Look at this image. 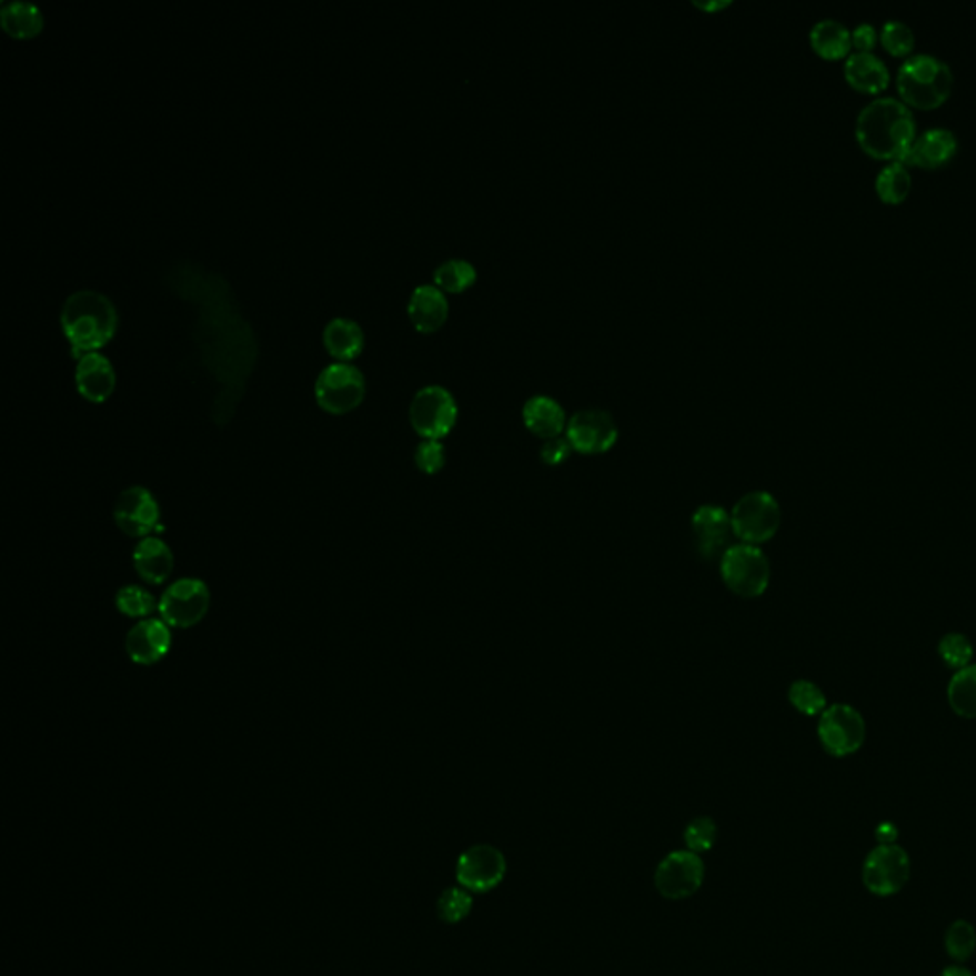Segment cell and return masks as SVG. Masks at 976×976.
Instances as JSON below:
<instances>
[{"label":"cell","mask_w":976,"mask_h":976,"mask_svg":"<svg viewBox=\"0 0 976 976\" xmlns=\"http://www.w3.org/2000/svg\"><path fill=\"white\" fill-rule=\"evenodd\" d=\"M856 138L869 155L903 162L916 140V119L893 95H879L858 111Z\"/></svg>","instance_id":"1"},{"label":"cell","mask_w":976,"mask_h":976,"mask_svg":"<svg viewBox=\"0 0 976 976\" xmlns=\"http://www.w3.org/2000/svg\"><path fill=\"white\" fill-rule=\"evenodd\" d=\"M115 305L105 294L95 290H79L63 303L61 326L73 345L74 355H87L108 344L115 336Z\"/></svg>","instance_id":"2"},{"label":"cell","mask_w":976,"mask_h":976,"mask_svg":"<svg viewBox=\"0 0 976 976\" xmlns=\"http://www.w3.org/2000/svg\"><path fill=\"white\" fill-rule=\"evenodd\" d=\"M954 73L946 61L933 54L909 56L896 74V87L904 100L916 108L930 109L948 98Z\"/></svg>","instance_id":"3"},{"label":"cell","mask_w":976,"mask_h":976,"mask_svg":"<svg viewBox=\"0 0 976 976\" xmlns=\"http://www.w3.org/2000/svg\"><path fill=\"white\" fill-rule=\"evenodd\" d=\"M720 573L728 592L742 600H755L771 584V563L759 546L733 544L721 555Z\"/></svg>","instance_id":"4"},{"label":"cell","mask_w":976,"mask_h":976,"mask_svg":"<svg viewBox=\"0 0 976 976\" xmlns=\"http://www.w3.org/2000/svg\"><path fill=\"white\" fill-rule=\"evenodd\" d=\"M731 519L734 539L749 546H762L775 539L781 529V504L771 492H747L734 504Z\"/></svg>","instance_id":"5"},{"label":"cell","mask_w":976,"mask_h":976,"mask_svg":"<svg viewBox=\"0 0 976 976\" xmlns=\"http://www.w3.org/2000/svg\"><path fill=\"white\" fill-rule=\"evenodd\" d=\"M706 879V864L702 855L688 848L667 853L654 869V887L658 895L672 903L687 900L702 889Z\"/></svg>","instance_id":"6"},{"label":"cell","mask_w":976,"mask_h":976,"mask_svg":"<svg viewBox=\"0 0 976 976\" xmlns=\"http://www.w3.org/2000/svg\"><path fill=\"white\" fill-rule=\"evenodd\" d=\"M409 416L420 437L441 441L456 425L459 403L443 385H425L412 398Z\"/></svg>","instance_id":"7"},{"label":"cell","mask_w":976,"mask_h":976,"mask_svg":"<svg viewBox=\"0 0 976 976\" xmlns=\"http://www.w3.org/2000/svg\"><path fill=\"white\" fill-rule=\"evenodd\" d=\"M816 734L832 757H848L866 742V721L856 707L832 704L821 715Z\"/></svg>","instance_id":"8"},{"label":"cell","mask_w":976,"mask_h":976,"mask_svg":"<svg viewBox=\"0 0 976 976\" xmlns=\"http://www.w3.org/2000/svg\"><path fill=\"white\" fill-rule=\"evenodd\" d=\"M507 874L505 855L494 845L479 843L465 848L456 861V885L472 895H486L499 889Z\"/></svg>","instance_id":"9"},{"label":"cell","mask_w":976,"mask_h":976,"mask_svg":"<svg viewBox=\"0 0 976 976\" xmlns=\"http://www.w3.org/2000/svg\"><path fill=\"white\" fill-rule=\"evenodd\" d=\"M364 393L363 372L348 363L329 364L316 378V403L331 414L355 411L363 403Z\"/></svg>","instance_id":"10"},{"label":"cell","mask_w":976,"mask_h":976,"mask_svg":"<svg viewBox=\"0 0 976 976\" xmlns=\"http://www.w3.org/2000/svg\"><path fill=\"white\" fill-rule=\"evenodd\" d=\"M909 856L900 845H877L862 864V883L876 896L900 893L909 879Z\"/></svg>","instance_id":"11"},{"label":"cell","mask_w":976,"mask_h":976,"mask_svg":"<svg viewBox=\"0 0 976 976\" xmlns=\"http://www.w3.org/2000/svg\"><path fill=\"white\" fill-rule=\"evenodd\" d=\"M618 425L611 412L597 406L580 409L569 417L565 437L573 446L574 452L597 456L611 451L618 441Z\"/></svg>","instance_id":"12"},{"label":"cell","mask_w":976,"mask_h":976,"mask_svg":"<svg viewBox=\"0 0 976 976\" xmlns=\"http://www.w3.org/2000/svg\"><path fill=\"white\" fill-rule=\"evenodd\" d=\"M210 608V590L199 578H182L170 584L159 601V614L170 627H191L199 624Z\"/></svg>","instance_id":"13"},{"label":"cell","mask_w":976,"mask_h":976,"mask_svg":"<svg viewBox=\"0 0 976 976\" xmlns=\"http://www.w3.org/2000/svg\"><path fill=\"white\" fill-rule=\"evenodd\" d=\"M113 519L119 531L130 539H149L161 521V507L155 496L143 486H130L122 491L113 507Z\"/></svg>","instance_id":"14"},{"label":"cell","mask_w":976,"mask_h":976,"mask_svg":"<svg viewBox=\"0 0 976 976\" xmlns=\"http://www.w3.org/2000/svg\"><path fill=\"white\" fill-rule=\"evenodd\" d=\"M696 550L704 560H721L733 546V519L723 505L704 504L691 517Z\"/></svg>","instance_id":"15"},{"label":"cell","mask_w":976,"mask_h":976,"mask_svg":"<svg viewBox=\"0 0 976 976\" xmlns=\"http://www.w3.org/2000/svg\"><path fill=\"white\" fill-rule=\"evenodd\" d=\"M130 661L140 666H153L170 653L172 633L169 624L162 620H140L124 641Z\"/></svg>","instance_id":"16"},{"label":"cell","mask_w":976,"mask_h":976,"mask_svg":"<svg viewBox=\"0 0 976 976\" xmlns=\"http://www.w3.org/2000/svg\"><path fill=\"white\" fill-rule=\"evenodd\" d=\"M77 388L81 395L92 403H103L115 390V371L108 358L98 351L79 358V366L74 372Z\"/></svg>","instance_id":"17"},{"label":"cell","mask_w":976,"mask_h":976,"mask_svg":"<svg viewBox=\"0 0 976 976\" xmlns=\"http://www.w3.org/2000/svg\"><path fill=\"white\" fill-rule=\"evenodd\" d=\"M523 424L526 430L531 431L536 437L547 439L560 437L561 433L566 430L569 417H566L565 409L557 399L550 395H532L526 399L523 404Z\"/></svg>","instance_id":"18"},{"label":"cell","mask_w":976,"mask_h":976,"mask_svg":"<svg viewBox=\"0 0 976 976\" xmlns=\"http://www.w3.org/2000/svg\"><path fill=\"white\" fill-rule=\"evenodd\" d=\"M956 134L944 127H935L917 135L904 161L923 169H936L956 155Z\"/></svg>","instance_id":"19"},{"label":"cell","mask_w":976,"mask_h":976,"mask_svg":"<svg viewBox=\"0 0 976 976\" xmlns=\"http://www.w3.org/2000/svg\"><path fill=\"white\" fill-rule=\"evenodd\" d=\"M409 316L420 332H435L449 316V300L435 284H420L409 300Z\"/></svg>","instance_id":"20"},{"label":"cell","mask_w":976,"mask_h":976,"mask_svg":"<svg viewBox=\"0 0 976 976\" xmlns=\"http://www.w3.org/2000/svg\"><path fill=\"white\" fill-rule=\"evenodd\" d=\"M132 563L135 573L140 574L143 582L159 586L164 584L174 571V553L161 539L149 536L138 542L132 553Z\"/></svg>","instance_id":"21"},{"label":"cell","mask_w":976,"mask_h":976,"mask_svg":"<svg viewBox=\"0 0 976 976\" xmlns=\"http://www.w3.org/2000/svg\"><path fill=\"white\" fill-rule=\"evenodd\" d=\"M845 77L862 92H879L889 84V69L874 52L856 50L845 61Z\"/></svg>","instance_id":"22"},{"label":"cell","mask_w":976,"mask_h":976,"mask_svg":"<svg viewBox=\"0 0 976 976\" xmlns=\"http://www.w3.org/2000/svg\"><path fill=\"white\" fill-rule=\"evenodd\" d=\"M324 345L331 351L332 358L350 361L358 358L363 351L364 334L355 321L351 319H334L324 329Z\"/></svg>","instance_id":"23"},{"label":"cell","mask_w":976,"mask_h":976,"mask_svg":"<svg viewBox=\"0 0 976 976\" xmlns=\"http://www.w3.org/2000/svg\"><path fill=\"white\" fill-rule=\"evenodd\" d=\"M811 44L824 58H842L853 47L847 26L835 18H822L811 28Z\"/></svg>","instance_id":"24"},{"label":"cell","mask_w":976,"mask_h":976,"mask_svg":"<svg viewBox=\"0 0 976 976\" xmlns=\"http://www.w3.org/2000/svg\"><path fill=\"white\" fill-rule=\"evenodd\" d=\"M0 26L16 39H33L41 33L44 20L41 10L31 2H7L0 8Z\"/></svg>","instance_id":"25"},{"label":"cell","mask_w":976,"mask_h":976,"mask_svg":"<svg viewBox=\"0 0 976 976\" xmlns=\"http://www.w3.org/2000/svg\"><path fill=\"white\" fill-rule=\"evenodd\" d=\"M948 704L963 720H976V664L963 667L949 680Z\"/></svg>","instance_id":"26"},{"label":"cell","mask_w":976,"mask_h":976,"mask_svg":"<svg viewBox=\"0 0 976 976\" xmlns=\"http://www.w3.org/2000/svg\"><path fill=\"white\" fill-rule=\"evenodd\" d=\"M433 279H435V286H439L443 292L460 294V292H464L472 284H475V281H477V270L467 260L451 258V260L439 263L435 271H433Z\"/></svg>","instance_id":"27"},{"label":"cell","mask_w":976,"mask_h":976,"mask_svg":"<svg viewBox=\"0 0 976 976\" xmlns=\"http://www.w3.org/2000/svg\"><path fill=\"white\" fill-rule=\"evenodd\" d=\"M912 188V175L900 161L885 164L876 178V189L883 201L900 202Z\"/></svg>","instance_id":"28"},{"label":"cell","mask_w":976,"mask_h":976,"mask_svg":"<svg viewBox=\"0 0 976 976\" xmlns=\"http://www.w3.org/2000/svg\"><path fill=\"white\" fill-rule=\"evenodd\" d=\"M788 701L802 715L807 717H821L828 707L826 694L816 683L808 680H797L789 685Z\"/></svg>","instance_id":"29"},{"label":"cell","mask_w":976,"mask_h":976,"mask_svg":"<svg viewBox=\"0 0 976 976\" xmlns=\"http://www.w3.org/2000/svg\"><path fill=\"white\" fill-rule=\"evenodd\" d=\"M473 895L470 891H465L460 885H452L449 889L443 891L437 898V916L441 922L449 925L462 923L472 916Z\"/></svg>","instance_id":"30"},{"label":"cell","mask_w":976,"mask_h":976,"mask_svg":"<svg viewBox=\"0 0 976 976\" xmlns=\"http://www.w3.org/2000/svg\"><path fill=\"white\" fill-rule=\"evenodd\" d=\"M115 605L119 613L129 616V618L145 620L149 614H153V611L159 608L153 593L140 586L121 587L115 595Z\"/></svg>","instance_id":"31"},{"label":"cell","mask_w":976,"mask_h":976,"mask_svg":"<svg viewBox=\"0 0 976 976\" xmlns=\"http://www.w3.org/2000/svg\"><path fill=\"white\" fill-rule=\"evenodd\" d=\"M717 835H720V828L712 816H696L683 829V842L688 851H693L696 855H704L715 847Z\"/></svg>","instance_id":"32"},{"label":"cell","mask_w":976,"mask_h":976,"mask_svg":"<svg viewBox=\"0 0 976 976\" xmlns=\"http://www.w3.org/2000/svg\"><path fill=\"white\" fill-rule=\"evenodd\" d=\"M944 948L956 962H967L976 949V930L969 922L957 919L949 925L944 936Z\"/></svg>","instance_id":"33"},{"label":"cell","mask_w":976,"mask_h":976,"mask_svg":"<svg viewBox=\"0 0 976 976\" xmlns=\"http://www.w3.org/2000/svg\"><path fill=\"white\" fill-rule=\"evenodd\" d=\"M973 654V643L963 633H948L938 643V656L943 658L944 666L954 672L970 666Z\"/></svg>","instance_id":"34"},{"label":"cell","mask_w":976,"mask_h":976,"mask_svg":"<svg viewBox=\"0 0 976 976\" xmlns=\"http://www.w3.org/2000/svg\"><path fill=\"white\" fill-rule=\"evenodd\" d=\"M883 47L889 50L891 54L903 56L908 54L909 50L916 44V37L908 23L900 20H887L882 28Z\"/></svg>","instance_id":"35"},{"label":"cell","mask_w":976,"mask_h":976,"mask_svg":"<svg viewBox=\"0 0 976 976\" xmlns=\"http://www.w3.org/2000/svg\"><path fill=\"white\" fill-rule=\"evenodd\" d=\"M414 462L420 472L425 475H435L441 472L446 464L445 446L441 441L435 439H424L414 452Z\"/></svg>","instance_id":"36"},{"label":"cell","mask_w":976,"mask_h":976,"mask_svg":"<svg viewBox=\"0 0 976 976\" xmlns=\"http://www.w3.org/2000/svg\"><path fill=\"white\" fill-rule=\"evenodd\" d=\"M571 454H573V446L569 443V439L563 437V435L547 439V441H544V445L540 446V460L546 465H552V467L565 464Z\"/></svg>","instance_id":"37"},{"label":"cell","mask_w":976,"mask_h":976,"mask_svg":"<svg viewBox=\"0 0 976 976\" xmlns=\"http://www.w3.org/2000/svg\"><path fill=\"white\" fill-rule=\"evenodd\" d=\"M853 37V44H855L858 50L862 52H869V48L874 47L877 41V31L874 28V23H869V21H862L856 26L855 31L851 33Z\"/></svg>","instance_id":"38"},{"label":"cell","mask_w":976,"mask_h":976,"mask_svg":"<svg viewBox=\"0 0 976 976\" xmlns=\"http://www.w3.org/2000/svg\"><path fill=\"white\" fill-rule=\"evenodd\" d=\"M896 837H898V828H896L893 822H882L876 829V839L879 842V845H891V843L896 842Z\"/></svg>","instance_id":"39"},{"label":"cell","mask_w":976,"mask_h":976,"mask_svg":"<svg viewBox=\"0 0 976 976\" xmlns=\"http://www.w3.org/2000/svg\"><path fill=\"white\" fill-rule=\"evenodd\" d=\"M694 7L702 8V10H707V12H714V10H720V8H727L731 4V0H717V2H702V0H693Z\"/></svg>","instance_id":"40"},{"label":"cell","mask_w":976,"mask_h":976,"mask_svg":"<svg viewBox=\"0 0 976 976\" xmlns=\"http://www.w3.org/2000/svg\"><path fill=\"white\" fill-rule=\"evenodd\" d=\"M938 976H973V973L962 967V965H952V967H946Z\"/></svg>","instance_id":"41"}]
</instances>
